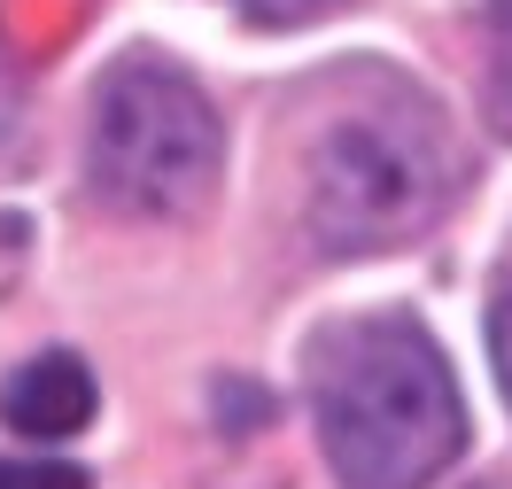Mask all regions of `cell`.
<instances>
[{
  "mask_svg": "<svg viewBox=\"0 0 512 489\" xmlns=\"http://www.w3.org/2000/svg\"><path fill=\"white\" fill-rule=\"evenodd\" d=\"M218 163V109L202 101L187 70L156 63V55H125L94 86L86 171H94V195L117 202L125 218H194L218 195Z\"/></svg>",
  "mask_w": 512,
  "mask_h": 489,
  "instance_id": "cell-3",
  "label": "cell"
},
{
  "mask_svg": "<svg viewBox=\"0 0 512 489\" xmlns=\"http://www.w3.org/2000/svg\"><path fill=\"white\" fill-rule=\"evenodd\" d=\"M311 420L342 489H427L466 451V404L450 358L404 311L342 319L319 334Z\"/></svg>",
  "mask_w": 512,
  "mask_h": 489,
  "instance_id": "cell-1",
  "label": "cell"
},
{
  "mask_svg": "<svg viewBox=\"0 0 512 489\" xmlns=\"http://www.w3.org/2000/svg\"><path fill=\"white\" fill-rule=\"evenodd\" d=\"M94 373L86 358H70V350H47V358L16 365L8 373V389H0V420L16 427V435H32V443H63L78 427L94 420Z\"/></svg>",
  "mask_w": 512,
  "mask_h": 489,
  "instance_id": "cell-4",
  "label": "cell"
},
{
  "mask_svg": "<svg viewBox=\"0 0 512 489\" xmlns=\"http://www.w3.org/2000/svg\"><path fill=\"white\" fill-rule=\"evenodd\" d=\"M489 16H497V86H489V101H497V125L512 132V0H497Z\"/></svg>",
  "mask_w": 512,
  "mask_h": 489,
  "instance_id": "cell-6",
  "label": "cell"
},
{
  "mask_svg": "<svg viewBox=\"0 0 512 489\" xmlns=\"http://www.w3.org/2000/svg\"><path fill=\"white\" fill-rule=\"evenodd\" d=\"M489 358H497V389H505V404H512V295L489 311Z\"/></svg>",
  "mask_w": 512,
  "mask_h": 489,
  "instance_id": "cell-8",
  "label": "cell"
},
{
  "mask_svg": "<svg viewBox=\"0 0 512 489\" xmlns=\"http://www.w3.org/2000/svg\"><path fill=\"white\" fill-rule=\"evenodd\" d=\"M489 489H512V482H489Z\"/></svg>",
  "mask_w": 512,
  "mask_h": 489,
  "instance_id": "cell-9",
  "label": "cell"
},
{
  "mask_svg": "<svg viewBox=\"0 0 512 489\" xmlns=\"http://www.w3.org/2000/svg\"><path fill=\"white\" fill-rule=\"evenodd\" d=\"M458 140L427 94L357 101L311 156V233L326 257H388L458 202Z\"/></svg>",
  "mask_w": 512,
  "mask_h": 489,
  "instance_id": "cell-2",
  "label": "cell"
},
{
  "mask_svg": "<svg viewBox=\"0 0 512 489\" xmlns=\"http://www.w3.org/2000/svg\"><path fill=\"white\" fill-rule=\"evenodd\" d=\"M256 24H311V16H326V8H342V0H241Z\"/></svg>",
  "mask_w": 512,
  "mask_h": 489,
  "instance_id": "cell-7",
  "label": "cell"
},
{
  "mask_svg": "<svg viewBox=\"0 0 512 489\" xmlns=\"http://www.w3.org/2000/svg\"><path fill=\"white\" fill-rule=\"evenodd\" d=\"M0 489H86V466H70V458H0Z\"/></svg>",
  "mask_w": 512,
  "mask_h": 489,
  "instance_id": "cell-5",
  "label": "cell"
}]
</instances>
